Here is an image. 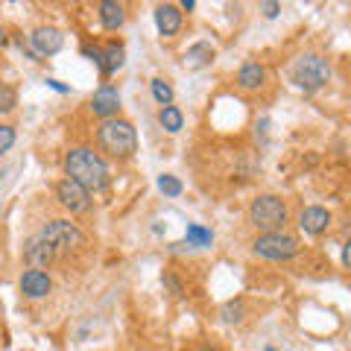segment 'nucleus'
<instances>
[{
    "label": "nucleus",
    "instance_id": "obj_1",
    "mask_svg": "<svg viewBox=\"0 0 351 351\" xmlns=\"http://www.w3.org/2000/svg\"><path fill=\"white\" fill-rule=\"evenodd\" d=\"M64 179L80 182L88 193H100L108 188V167L106 161L88 147H76L64 156Z\"/></svg>",
    "mask_w": 351,
    "mask_h": 351
},
{
    "label": "nucleus",
    "instance_id": "obj_2",
    "mask_svg": "<svg viewBox=\"0 0 351 351\" xmlns=\"http://www.w3.org/2000/svg\"><path fill=\"white\" fill-rule=\"evenodd\" d=\"M97 141H100V149L106 152L108 158H132L138 152V135H135V126L129 120H103L100 129H97Z\"/></svg>",
    "mask_w": 351,
    "mask_h": 351
},
{
    "label": "nucleus",
    "instance_id": "obj_3",
    "mask_svg": "<svg viewBox=\"0 0 351 351\" xmlns=\"http://www.w3.org/2000/svg\"><path fill=\"white\" fill-rule=\"evenodd\" d=\"M249 219H252V226L261 228L263 234L284 232V223H287V205H284V199H278V196L263 193L249 205Z\"/></svg>",
    "mask_w": 351,
    "mask_h": 351
},
{
    "label": "nucleus",
    "instance_id": "obj_4",
    "mask_svg": "<svg viewBox=\"0 0 351 351\" xmlns=\"http://www.w3.org/2000/svg\"><path fill=\"white\" fill-rule=\"evenodd\" d=\"M290 80L302 88V91H319V88L331 80V68L322 56L316 53H307V56L295 59L290 68Z\"/></svg>",
    "mask_w": 351,
    "mask_h": 351
},
{
    "label": "nucleus",
    "instance_id": "obj_5",
    "mask_svg": "<svg viewBox=\"0 0 351 351\" xmlns=\"http://www.w3.org/2000/svg\"><path fill=\"white\" fill-rule=\"evenodd\" d=\"M255 255L267 258V261H290L299 255V237H293L287 232H272V234H261L255 240Z\"/></svg>",
    "mask_w": 351,
    "mask_h": 351
},
{
    "label": "nucleus",
    "instance_id": "obj_6",
    "mask_svg": "<svg viewBox=\"0 0 351 351\" xmlns=\"http://www.w3.org/2000/svg\"><path fill=\"white\" fill-rule=\"evenodd\" d=\"M41 240H47V243L53 249H64V252H76L85 246V234L76 228L73 223H68V219H50V223H44L41 228Z\"/></svg>",
    "mask_w": 351,
    "mask_h": 351
},
{
    "label": "nucleus",
    "instance_id": "obj_7",
    "mask_svg": "<svg viewBox=\"0 0 351 351\" xmlns=\"http://www.w3.org/2000/svg\"><path fill=\"white\" fill-rule=\"evenodd\" d=\"M56 199L62 202V208H68L71 214H80V211H88V205H91V193H88L80 182L62 179L56 184Z\"/></svg>",
    "mask_w": 351,
    "mask_h": 351
},
{
    "label": "nucleus",
    "instance_id": "obj_8",
    "mask_svg": "<svg viewBox=\"0 0 351 351\" xmlns=\"http://www.w3.org/2000/svg\"><path fill=\"white\" fill-rule=\"evenodd\" d=\"M117 108H120L117 88L114 85H100V88H97L94 97H91V112L97 117H103V120H112L117 114Z\"/></svg>",
    "mask_w": 351,
    "mask_h": 351
},
{
    "label": "nucleus",
    "instance_id": "obj_9",
    "mask_svg": "<svg viewBox=\"0 0 351 351\" xmlns=\"http://www.w3.org/2000/svg\"><path fill=\"white\" fill-rule=\"evenodd\" d=\"M29 44H32V50H36V56H53V53L62 50L64 36L56 27H38L29 36Z\"/></svg>",
    "mask_w": 351,
    "mask_h": 351
},
{
    "label": "nucleus",
    "instance_id": "obj_10",
    "mask_svg": "<svg viewBox=\"0 0 351 351\" xmlns=\"http://www.w3.org/2000/svg\"><path fill=\"white\" fill-rule=\"evenodd\" d=\"M53 290V281L44 269H27L24 276H21V293L27 295V299H44Z\"/></svg>",
    "mask_w": 351,
    "mask_h": 351
},
{
    "label": "nucleus",
    "instance_id": "obj_11",
    "mask_svg": "<svg viewBox=\"0 0 351 351\" xmlns=\"http://www.w3.org/2000/svg\"><path fill=\"white\" fill-rule=\"evenodd\" d=\"M331 226V214L325 211V208H319V205H311V208H304V211L299 214V228L304 234H322L325 228Z\"/></svg>",
    "mask_w": 351,
    "mask_h": 351
},
{
    "label": "nucleus",
    "instance_id": "obj_12",
    "mask_svg": "<svg viewBox=\"0 0 351 351\" xmlns=\"http://www.w3.org/2000/svg\"><path fill=\"white\" fill-rule=\"evenodd\" d=\"M53 258H56V249H53L47 240H41V237H32L27 249H24V261L29 263L32 269H41V267H50Z\"/></svg>",
    "mask_w": 351,
    "mask_h": 351
},
{
    "label": "nucleus",
    "instance_id": "obj_13",
    "mask_svg": "<svg viewBox=\"0 0 351 351\" xmlns=\"http://www.w3.org/2000/svg\"><path fill=\"white\" fill-rule=\"evenodd\" d=\"M156 27H158L161 36H167V38L176 36L179 27H182V9L173 6V3H161L156 9Z\"/></svg>",
    "mask_w": 351,
    "mask_h": 351
},
{
    "label": "nucleus",
    "instance_id": "obj_14",
    "mask_svg": "<svg viewBox=\"0 0 351 351\" xmlns=\"http://www.w3.org/2000/svg\"><path fill=\"white\" fill-rule=\"evenodd\" d=\"M267 82V68L261 62H246L243 68L237 71V85L243 91H258V88Z\"/></svg>",
    "mask_w": 351,
    "mask_h": 351
},
{
    "label": "nucleus",
    "instance_id": "obj_15",
    "mask_svg": "<svg viewBox=\"0 0 351 351\" xmlns=\"http://www.w3.org/2000/svg\"><path fill=\"white\" fill-rule=\"evenodd\" d=\"M126 21V12H123V3H114V0H103L100 3V24L108 29V32H117L123 27Z\"/></svg>",
    "mask_w": 351,
    "mask_h": 351
},
{
    "label": "nucleus",
    "instance_id": "obj_16",
    "mask_svg": "<svg viewBox=\"0 0 351 351\" xmlns=\"http://www.w3.org/2000/svg\"><path fill=\"white\" fill-rule=\"evenodd\" d=\"M123 56H126L123 44H112V47H106L103 50V64H100L103 76H112V73H117L120 68H123Z\"/></svg>",
    "mask_w": 351,
    "mask_h": 351
},
{
    "label": "nucleus",
    "instance_id": "obj_17",
    "mask_svg": "<svg viewBox=\"0 0 351 351\" xmlns=\"http://www.w3.org/2000/svg\"><path fill=\"white\" fill-rule=\"evenodd\" d=\"M211 240H214V232H211V228L188 226V237H184V243H173V249H184V246L202 249V246H211Z\"/></svg>",
    "mask_w": 351,
    "mask_h": 351
},
{
    "label": "nucleus",
    "instance_id": "obj_18",
    "mask_svg": "<svg viewBox=\"0 0 351 351\" xmlns=\"http://www.w3.org/2000/svg\"><path fill=\"white\" fill-rule=\"evenodd\" d=\"M211 59H214V47L208 41L193 44V47H188V53H184V62H188L191 68H205Z\"/></svg>",
    "mask_w": 351,
    "mask_h": 351
},
{
    "label": "nucleus",
    "instance_id": "obj_19",
    "mask_svg": "<svg viewBox=\"0 0 351 351\" xmlns=\"http://www.w3.org/2000/svg\"><path fill=\"white\" fill-rule=\"evenodd\" d=\"M158 123L164 126V132H170V135H176V132L182 129V123H184V117H182V112L176 106H167V108H161V114H158Z\"/></svg>",
    "mask_w": 351,
    "mask_h": 351
},
{
    "label": "nucleus",
    "instance_id": "obj_20",
    "mask_svg": "<svg viewBox=\"0 0 351 351\" xmlns=\"http://www.w3.org/2000/svg\"><path fill=\"white\" fill-rule=\"evenodd\" d=\"M243 313H246L243 299H232V302H226L223 307H219V316H223V322H228V325L243 322Z\"/></svg>",
    "mask_w": 351,
    "mask_h": 351
},
{
    "label": "nucleus",
    "instance_id": "obj_21",
    "mask_svg": "<svg viewBox=\"0 0 351 351\" xmlns=\"http://www.w3.org/2000/svg\"><path fill=\"white\" fill-rule=\"evenodd\" d=\"M149 88H152V97H156V103H158L161 108L173 106V88H170V82H164V80H152V82H149Z\"/></svg>",
    "mask_w": 351,
    "mask_h": 351
},
{
    "label": "nucleus",
    "instance_id": "obj_22",
    "mask_svg": "<svg viewBox=\"0 0 351 351\" xmlns=\"http://www.w3.org/2000/svg\"><path fill=\"white\" fill-rule=\"evenodd\" d=\"M158 191L164 196H179L182 193V182L176 176H158Z\"/></svg>",
    "mask_w": 351,
    "mask_h": 351
},
{
    "label": "nucleus",
    "instance_id": "obj_23",
    "mask_svg": "<svg viewBox=\"0 0 351 351\" xmlns=\"http://www.w3.org/2000/svg\"><path fill=\"white\" fill-rule=\"evenodd\" d=\"M15 103H18V97H15L12 88H9V85H0V112H12Z\"/></svg>",
    "mask_w": 351,
    "mask_h": 351
},
{
    "label": "nucleus",
    "instance_id": "obj_24",
    "mask_svg": "<svg viewBox=\"0 0 351 351\" xmlns=\"http://www.w3.org/2000/svg\"><path fill=\"white\" fill-rule=\"evenodd\" d=\"M15 147V129L12 126H0V156Z\"/></svg>",
    "mask_w": 351,
    "mask_h": 351
},
{
    "label": "nucleus",
    "instance_id": "obj_25",
    "mask_svg": "<svg viewBox=\"0 0 351 351\" xmlns=\"http://www.w3.org/2000/svg\"><path fill=\"white\" fill-rule=\"evenodd\" d=\"M261 12L267 15V18H276L281 12V3H276V0H263L261 3Z\"/></svg>",
    "mask_w": 351,
    "mask_h": 351
},
{
    "label": "nucleus",
    "instance_id": "obj_26",
    "mask_svg": "<svg viewBox=\"0 0 351 351\" xmlns=\"http://www.w3.org/2000/svg\"><path fill=\"white\" fill-rule=\"evenodd\" d=\"M164 284H167V287L173 290V295H184V290H182V284H179V281H176V278L170 276V272H164Z\"/></svg>",
    "mask_w": 351,
    "mask_h": 351
},
{
    "label": "nucleus",
    "instance_id": "obj_27",
    "mask_svg": "<svg viewBox=\"0 0 351 351\" xmlns=\"http://www.w3.org/2000/svg\"><path fill=\"white\" fill-rule=\"evenodd\" d=\"M47 85L53 88V91H59V94H68V91H71L68 85H62V82H56V80H47Z\"/></svg>",
    "mask_w": 351,
    "mask_h": 351
},
{
    "label": "nucleus",
    "instance_id": "obj_28",
    "mask_svg": "<svg viewBox=\"0 0 351 351\" xmlns=\"http://www.w3.org/2000/svg\"><path fill=\"white\" fill-rule=\"evenodd\" d=\"M343 263H346V267L351 269V240H348V243L343 246Z\"/></svg>",
    "mask_w": 351,
    "mask_h": 351
},
{
    "label": "nucleus",
    "instance_id": "obj_29",
    "mask_svg": "<svg viewBox=\"0 0 351 351\" xmlns=\"http://www.w3.org/2000/svg\"><path fill=\"white\" fill-rule=\"evenodd\" d=\"M179 9H182V12H193V9H196V0H182Z\"/></svg>",
    "mask_w": 351,
    "mask_h": 351
},
{
    "label": "nucleus",
    "instance_id": "obj_30",
    "mask_svg": "<svg viewBox=\"0 0 351 351\" xmlns=\"http://www.w3.org/2000/svg\"><path fill=\"white\" fill-rule=\"evenodd\" d=\"M267 351H278V348H272V346H267Z\"/></svg>",
    "mask_w": 351,
    "mask_h": 351
},
{
    "label": "nucleus",
    "instance_id": "obj_31",
    "mask_svg": "<svg viewBox=\"0 0 351 351\" xmlns=\"http://www.w3.org/2000/svg\"><path fill=\"white\" fill-rule=\"evenodd\" d=\"M202 351H208V348H202Z\"/></svg>",
    "mask_w": 351,
    "mask_h": 351
}]
</instances>
